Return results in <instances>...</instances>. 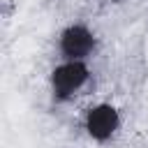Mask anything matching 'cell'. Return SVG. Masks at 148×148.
Instances as JSON below:
<instances>
[{"label":"cell","instance_id":"cell-1","mask_svg":"<svg viewBox=\"0 0 148 148\" xmlns=\"http://www.w3.org/2000/svg\"><path fill=\"white\" fill-rule=\"evenodd\" d=\"M88 79V67L81 60H67L62 65H58L51 74V86H53V95L58 99H67L74 90H79Z\"/></svg>","mask_w":148,"mask_h":148},{"label":"cell","instance_id":"cell-2","mask_svg":"<svg viewBox=\"0 0 148 148\" xmlns=\"http://www.w3.org/2000/svg\"><path fill=\"white\" fill-rule=\"evenodd\" d=\"M95 46V37L86 25H69L60 37V51L67 60H83Z\"/></svg>","mask_w":148,"mask_h":148},{"label":"cell","instance_id":"cell-3","mask_svg":"<svg viewBox=\"0 0 148 148\" xmlns=\"http://www.w3.org/2000/svg\"><path fill=\"white\" fill-rule=\"evenodd\" d=\"M118 111L109 104H99V106H92L86 116V130L92 139L97 141H106L116 130H118Z\"/></svg>","mask_w":148,"mask_h":148}]
</instances>
